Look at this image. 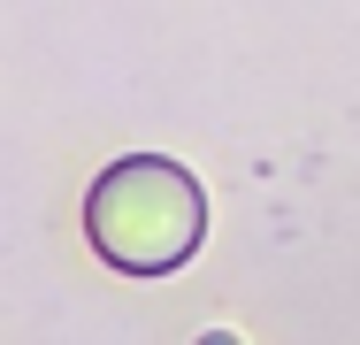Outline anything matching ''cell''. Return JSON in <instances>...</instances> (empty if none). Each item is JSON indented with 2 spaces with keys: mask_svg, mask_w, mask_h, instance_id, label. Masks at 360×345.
I'll use <instances>...</instances> for the list:
<instances>
[{
  "mask_svg": "<svg viewBox=\"0 0 360 345\" xmlns=\"http://www.w3.org/2000/svg\"><path fill=\"white\" fill-rule=\"evenodd\" d=\"M84 230H92V246L115 261V269L131 276H161L176 269L192 246H200V230H207V200H200V184L176 169V161H115L100 184H92V200H84Z\"/></svg>",
  "mask_w": 360,
  "mask_h": 345,
  "instance_id": "1",
  "label": "cell"
}]
</instances>
